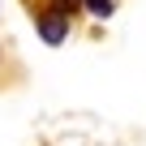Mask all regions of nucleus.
<instances>
[{
  "instance_id": "obj_2",
  "label": "nucleus",
  "mask_w": 146,
  "mask_h": 146,
  "mask_svg": "<svg viewBox=\"0 0 146 146\" xmlns=\"http://www.w3.org/2000/svg\"><path fill=\"white\" fill-rule=\"evenodd\" d=\"M78 5H82V0H52V13H60V17H73V13H78Z\"/></svg>"
},
{
  "instance_id": "obj_1",
  "label": "nucleus",
  "mask_w": 146,
  "mask_h": 146,
  "mask_svg": "<svg viewBox=\"0 0 146 146\" xmlns=\"http://www.w3.org/2000/svg\"><path fill=\"white\" fill-rule=\"evenodd\" d=\"M39 35H43V43H64V35H69V17H60V13H39Z\"/></svg>"
},
{
  "instance_id": "obj_3",
  "label": "nucleus",
  "mask_w": 146,
  "mask_h": 146,
  "mask_svg": "<svg viewBox=\"0 0 146 146\" xmlns=\"http://www.w3.org/2000/svg\"><path fill=\"white\" fill-rule=\"evenodd\" d=\"M95 17H112V0H86Z\"/></svg>"
}]
</instances>
